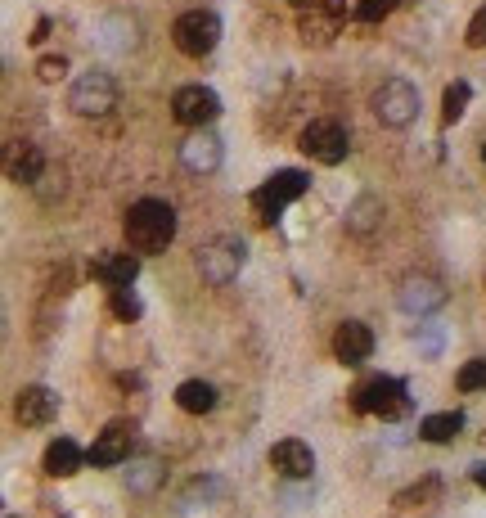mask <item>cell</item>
I'll return each mask as SVG.
<instances>
[{
	"label": "cell",
	"instance_id": "22",
	"mask_svg": "<svg viewBox=\"0 0 486 518\" xmlns=\"http://www.w3.org/2000/svg\"><path fill=\"white\" fill-rule=\"evenodd\" d=\"M459 428H464V415H459V410H441V415L423 419L419 437H423V442H432V446H441V442H455Z\"/></svg>",
	"mask_w": 486,
	"mask_h": 518
},
{
	"label": "cell",
	"instance_id": "20",
	"mask_svg": "<svg viewBox=\"0 0 486 518\" xmlns=\"http://www.w3.org/2000/svg\"><path fill=\"white\" fill-rule=\"evenodd\" d=\"M176 406L185 415H207V410H216V388L207 379H185L176 388Z\"/></svg>",
	"mask_w": 486,
	"mask_h": 518
},
{
	"label": "cell",
	"instance_id": "27",
	"mask_svg": "<svg viewBox=\"0 0 486 518\" xmlns=\"http://www.w3.org/2000/svg\"><path fill=\"white\" fill-rule=\"evenodd\" d=\"M437 491H441V482H437V478H428V482H414V487H405L401 496L392 500V505H396V509H410L414 500H428V496H437Z\"/></svg>",
	"mask_w": 486,
	"mask_h": 518
},
{
	"label": "cell",
	"instance_id": "1",
	"mask_svg": "<svg viewBox=\"0 0 486 518\" xmlns=\"http://www.w3.org/2000/svg\"><path fill=\"white\" fill-rule=\"evenodd\" d=\"M176 208L167 199H135L126 208V221H122V235L131 244V253H144V257H158L171 248L176 239Z\"/></svg>",
	"mask_w": 486,
	"mask_h": 518
},
{
	"label": "cell",
	"instance_id": "11",
	"mask_svg": "<svg viewBox=\"0 0 486 518\" xmlns=\"http://www.w3.org/2000/svg\"><path fill=\"white\" fill-rule=\"evenodd\" d=\"M131 446H135V424L113 419L104 433H95V442L86 451V464L90 469H117L122 460H131Z\"/></svg>",
	"mask_w": 486,
	"mask_h": 518
},
{
	"label": "cell",
	"instance_id": "3",
	"mask_svg": "<svg viewBox=\"0 0 486 518\" xmlns=\"http://www.w3.org/2000/svg\"><path fill=\"white\" fill-rule=\"evenodd\" d=\"M297 5V32L306 46H329L347 23V0H293Z\"/></svg>",
	"mask_w": 486,
	"mask_h": 518
},
{
	"label": "cell",
	"instance_id": "15",
	"mask_svg": "<svg viewBox=\"0 0 486 518\" xmlns=\"http://www.w3.org/2000/svg\"><path fill=\"white\" fill-rule=\"evenodd\" d=\"M396 302H401L405 316H432V311L446 302V289H441L437 280H428V275H410V280H401Z\"/></svg>",
	"mask_w": 486,
	"mask_h": 518
},
{
	"label": "cell",
	"instance_id": "12",
	"mask_svg": "<svg viewBox=\"0 0 486 518\" xmlns=\"http://www.w3.org/2000/svg\"><path fill=\"white\" fill-rule=\"evenodd\" d=\"M221 154H225L221 136H216L212 127H198L180 140V167H185L189 176H212L216 167H221Z\"/></svg>",
	"mask_w": 486,
	"mask_h": 518
},
{
	"label": "cell",
	"instance_id": "31",
	"mask_svg": "<svg viewBox=\"0 0 486 518\" xmlns=\"http://www.w3.org/2000/svg\"><path fill=\"white\" fill-rule=\"evenodd\" d=\"M473 482L486 491V464H473Z\"/></svg>",
	"mask_w": 486,
	"mask_h": 518
},
{
	"label": "cell",
	"instance_id": "6",
	"mask_svg": "<svg viewBox=\"0 0 486 518\" xmlns=\"http://www.w3.org/2000/svg\"><path fill=\"white\" fill-rule=\"evenodd\" d=\"M302 154L311 158V163H320V167H338L342 158L351 154V136H347V127L342 122H333V118H315V122H306L302 127Z\"/></svg>",
	"mask_w": 486,
	"mask_h": 518
},
{
	"label": "cell",
	"instance_id": "18",
	"mask_svg": "<svg viewBox=\"0 0 486 518\" xmlns=\"http://www.w3.org/2000/svg\"><path fill=\"white\" fill-rule=\"evenodd\" d=\"M135 275H140V257H135V253H108V257H99V262H95V280L104 284L108 293H113V289H131Z\"/></svg>",
	"mask_w": 486,
	"mask_h": 518
},
{
	"label": "cell",
	"instance_id": "32",
	"mask_svg": "<svg viewBox=\"0 0 486 518\" xmlns=\"http://www.w3.org/2000/svg\"><path fill=\"white\" fill-rule=\"evenodd\" d=\"M482 163H486V145H482Z\"/></svg>",
	"mask_w": 486,
	"mask_h": 518
},
{
	"label": "cell",
	"instance_id": "26",
	"mask_svg": "<svg viewBox=\"0 0 486 518\" xmlns=\"http://www.w3.org/2000/svg\"><path fill=\"white\" fill-rule=\"evenodd\" d=\"M108 307H113V316L126 320V325H131V320H140V298H135L131 289H113V302H108Z\"/></svg>",
	"mask_w": 486,
	"mask_h": 518
},
{
	"label": "cell",
	"instance_id": "30",
	"mask_svg": "<svg viewBox=\"0 0 486 518\" xmlns=\"http://www.w3.org/2000/svg\"><path fill=\"white\" fill-rule=\"evenodd\" d=\"M63 73H68V59H63V55H59V59L45 55L41 64H36V77H41V82H59Z\"/></svg>",
	"mask_w": 486,
	"mask_h": 518
},
{
	"label": "cell",
	"instance_id": "21",
	"mask_svg": "<svg viewBox=\"0 0 486 518\" xmlns=\"http://www.w3.org/2000/svg\"><path fill=\"white\" fill-rule=\"evenodd\" d=\"M378 226H383V203H378L374 194H365V199H356L347 208V230L351 235H374Z\"/></svg>",
	"mask_w": 486,
	"mask_h": 518
},
{
	"label": "cell",
	"instance_id": "19",
	"mask_svg": "<svg viewBox=\"0 0 486 518\" xmlns=\"http://www.w3.org/2000/svg\"><path fill=\"white\" fill-rule=\"evenodd\" d=\"M41 172H45V154L23 140V145L14 149V158H9V181L14 185H36L41 181Z\"/></svg>",
	"mask_w": 486,
	"mask_h": 518
},
{
	"label": "cell",
	"instance_id": "29",
	"mask_svg": "<svg viewBox=\"0 0 486 518\" xmlns=\"http://www.w3.org/2000/svg\"><path fill=\"white\" fill-rule=\"evenodd\" d=\"M162 478V464H140V473H126V487H135V491H149L153 482Z\"/></svg>",
	"mask_w": 486,
	"mask_h": 518
},
{
	"label": "cell",
	"instance_id": "9",
	"mask_svg": "<svg viewBox=\"0 0 486 518\" xmlns=\"http://www.w3.org/2000/svg\"><path fill=\"white\" fill-rule=\"evenodd\" d=\"M68 109L77 118H104V113L117 109V82L108 73H99V68H90L68 86Z\"/></svg>",
	"mask_w": 486,
	"mask_h": 518
},
{
	"label": "cell",
	"instance_id": "17",
	"mask_svg": "<svg viewBox=\"0 0 486 518\" xmlns=\"http://www.w3.org/2000/svg\"><path fill=\"white\" fill-rule=\"evenodd\" d=\"M81 464H86V451H81L72 437H54V442L45 446V455H41L45 478H72Z\"/></svg>",
	"mask_w": 486,
	"mask_h": 518
},
{
	"label": "cell",
	"instance_id": "25",
	"mask_svg": "<svg viewBox=\"0 0 486 518\" xmlns=\"http://www.w3.org/2000/svg\"><path fill=\"white\" fill-rule=\"evenodd\" d=\"M396 5H405V0H356V19L360 23H383Z\"/></svg>",
	"mask_w": 486,
	"mask_h": 518
},
{
	"label": "cell",
	"instance_id": "8",
	"mask_svg": "<svg viewBox=\"0 0 486 518\" xmlns=\"http://www.w3.org/2000/svg\"><path fill=\"white\" fill-rule=\"evenodd\" d=\"M171 41H176L180 55L207 59L216 50V41H221V19H216L212 10H189L171 23Z\"/></svg>",
	"mask_w": 486,
	"mask_h": 518
},
{
	"label": "cell",
	"instance_id": "10",
	"mask_svg": "<svg viewBox=\"0 0 486 518\" xmlns=\"http://www.w3.org/2000/svg\"><path fill=\"white\" fill-rule=\"evenodd\" d=\"M171 118L189 131L212 127V122L221 118V95H216L212 86H180V91L171 95Z\"/></svg>",
	"mask_w": 486,
	"mask_h": 518
},
{
	"label": "cell",
	"instance_id": "4",
	"mask_svg": "<svg viewBox=\"0 0 486 518\" xmlns=\"http://www.w3.org/2000/svg\"><path fill=\"white\" fill-rule=\"evenodd\" d=\"M311 190V176L306 172H297V167H288V172H275L266 185H257L252 190V212H257L261 221H279V212L288 208V203H297L302 194Z\"/></svg>",
	"mask_w": 486,
	"mask_h": 518
},
{
	"label": "cell",
	"instance_id": "28",
	"mask_svg": "<svg viewBox=\"0 0 486 518\" xmlns=\"http://www.w3.org/2000/svg\"><path fill=\"white\" fill-rule=\"evenodd\" d=\"M464 46L468 50H486V5L468 19V32H464Z\"/></svg>",
	"mask_w": 486,
	"mask_h": 518
},
{
	"label": "cell",
	"instance_id": "7",
	"mask_svg": "<svg viewBox=\"0 0 486 518\" xmlns=\"http://www.w3.org/2000/svg\"><path fill=\"white\" fill-rule=\"evenodd\" d=\"M369 109H374V118L383 122V127L401 131V127H410V122L419 118V91H414L405 77H387V82L374 91Z\"/></svg>",
	"mask_w": 486,
	"mask_h": 518
},
{
	"label": "cell",
	"instance_id": "2",
	"mask_svg": "<svg viewBox=\"0 0 486 518\" xmlns=\"http://www.w3.org/2000/svg\"><path fill=\"white\" fill-rule=\"evenodd\" d=\"M243 262H248V244H243V239H234V235L207 239V244H198V253H194L198 275H203L207 284H216V289H225V284H230L234 275L243 271Z\"/></svg>",
	"mask_w": 486,
	"mask_h": 518
},
{
	"label": "cell",
	"instance_id": "24",
	"mask_svg": "<svg viewBox=\"0 0 486 518\" xmlns=\"http://www.w3.org/2000/svg\"><path fill=\"white\" fill-rule=\"evenodd\" d=\"M455 388L459 392H482L486 388V361H482V356H477V361H468L464 370L455 374Z\"/></svg>",
	"mask_w": 486,
	"mask_h": 518
},
{
	"label": "cell",
	"instance_id": "23",
	"mask_svg": "<svg viewBox=\"0 0 486 518\" xmlns=\"http://www.w3.org/2000/svg\"><path fill=\"white\" fill-rule=\"evenodd\" d=\"M468 95H473V91H468V82H450V86H446V95H441V122H446V127L464 118Z\"/></svg>",
	"mask_w": 486,
	"mask_h": 518
},
{
	"label": "cell",
	"instance_id": "5",
	"mask_svg": "<svg viewBox=\"0 0 486 518\" xmlns=\"http://www.w3.org/2000/svg\"><path fill=\"white\" fill-rule=\"evenodd\" d=\"M351 406H356L360 415L401 419L405 410H410V388H405L401 379H387V374H378V379L360 383V388L351 392Z\"/></svg>",
	"mask_w": 486,
	"mask_h": 518
},
{
	"label": "cell",
	"instance_id": "16",
	"mask_svg": "<svg viewBox=\"0 0 486 518\" xmlns=\"http://www.w3.org/2000/svg\"><path fill=\"white\" fill-rule=\"evenodd\" d=\"M270 469H275L279 478H311L315 451L306 442H297V437H284V442L270 446Z\"/></svg>",
	"mask_w": 486,
	"mask_h": 518
},
{
	"label": "cell",
	"instance_id": "14",
	"mask_svg": "<svg viewBox=\"0 0 486 518\" xmlns=\"http://www.w3.org/2000/svg\"><path fill=\"white\" fill-rule=\"evenodd\" d=\"M333 356H338L342 365H365L369 356H374V329H369L365 320H342V325L333 329Z\"/></svg>",
	"mask_w": 486,
	"mask_h": 518
},
{
	"label": "cell",
	"instance_id": "13",
	"mask_svg": "<svg viewBox=\"0 0 486 518\" xmlns=\"http://www.w3.org/2000/svg\"><path fill=\"white\" fill-rule=\"evenodd\" d=\"M54 415H59V397H54L45 383H27V388H18L14 419L23 428H45V424H54Z\"/></svg>",
	"mask_w": 486,
	"mask_h": 518
}]
</instances>
